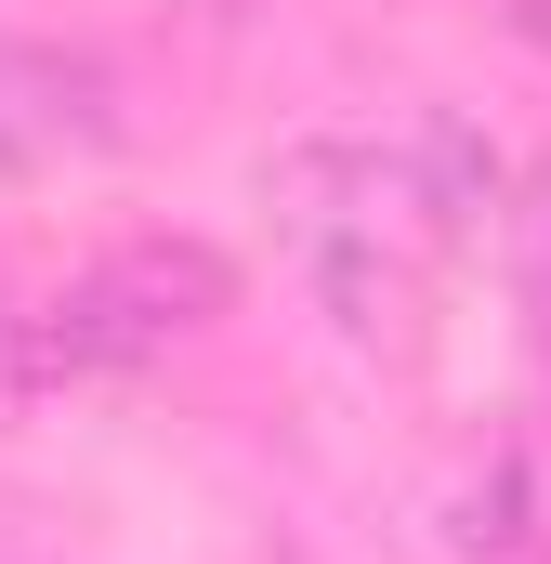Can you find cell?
Instances as JSON below:
<instances>
[{"label":"cell","mask_w":551,"mask_h":564,"mask_svg":"<svg viewBox=\"0 0 551 564\" xmlns=\"http://www.w3.org/2000/svg\"><path fill=\"white\" fill-rule=\"evenodd\" d=\"M499 224H512V250H526V276H539V302H551V171H539V184H512Z\"/></svg>","instance_id":"3957f363"},{"label":"cell","mask_w":551,"mask_h":564,"mask_svg":"<svg viewBox=\"0 0 551 564\" xmlns=\"http://www.w3.org/2000/svg\"><path fill=\"white\" fill-rule=\"evenodd\" d=\"M93 289L144 328V355H158V341H184V328H210V315L237 302L224 250H197V237H132V250H106V263H93Z\"/></svg>","instance_id":"6da1fadb"},{"label":"cell","mask_w":551,"mask_h":564,"mask_svg":"<svg viewBox=\"0 0 551 564\" xmlns=\"http://www.w3.org/2000/svg\"><path fill=\"white\" fill-rule=\"evenodd\" d=\"M395 158H408L420 210H433L446 237H473V224H499V210H512V158L473 132V119H420V132L395 144Z\"/></svg>","instance_id":"7a4b0ae2"},{"label":"cell","mask_w":551,"mask_h":564,"mask_svg":"<svg viewBox=\"0 0 551 564\" xmlns=\"http://www.w3.org/2000/svg\"><path fill=\"white\" fill-rule=\"evenodd\" d=\"M499 13H512V26H526V40L551 53V0H499Z\"/></svg>","instance_id":"277c9868"}]
</instances>
